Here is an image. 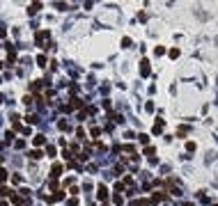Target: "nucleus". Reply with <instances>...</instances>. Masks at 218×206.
<instances>
[{"instance_id": "obj_35", "label": "nucleus", "mask_w": 218, "mask_h": 206, "mask_svg": "<svg viewBox=\"0 0 218 206\" xmlns=\"http://www.w3.org/2000/svg\"><path fill=\"white\" fill-rule=\"evenodd\" d=\"M0 165H2V156H0Z\"/></svg>"}, {"instance_id": "obj_15", "label": "nucleus", "mask_w": 218, "mask_h": 206, "mask_svg": "<svg viewBox=\"0 0 218 206\" xmlns=\"http://www.w3.org/2000/svg\"><path fill=\"white\" fill-rule=\"evenodd\" d=\"M5 142H14V131H7L5 133Z\"/></svg>"}, {"instance_id": "obj_37", "label": "nucleus", "mask_w": 218, "mask_h": 206, "mask_svg": "<svg viewBox=\"0 0 218 206\" xmlns=\"http://www.w3.org/2000/svg\"><path fill=\"white\" fill-rule=\"evenodd\" d=\"M0 103H2V96H0Z\"/></svg>"}, {"instance_id": "obj_18", "label": "nucleus", "mask_w": 218, "mask_h": 206, "mask_svg": "<svg viewBox=\"0 0 218 206\" xmlns=\"http://www.w3.org/2000/svg\"><path fill=\"white\" fill-rule=\"evenodd\" d=\"M37 64H39V66H46V57H44V55H37Z\"/></svg>"}, {"instance_id": "obj_9", "label": "nucleus", "mask_w": 218, "mask_h": 206, "mask_svg": "<svg viewBox=\"0 0 218 206\" xmlns=\"http://www.w3.org/2000/svg\"><path fill=\"white\" fill-rule=\"evenodd\" d=\"M152 133H154V135H161V133H163V119H158V121H156V126L152 128Z\"/></svg>"}, {"instance_id": "obj_11", "label": "nucleus", "mask_w": 218, "mask_h": 206, "mask_svg": "<svg viewBox=\"0 0 218 206\" xmlns=\"http://www.w3.org/2000/svg\"><path fill=\"white\" fill-rule=\"evenodd\" d=\"M69 108H71V110H74V108H83V101H80V99H76V96H74V99H71V101H69Z\"/></svg>"}, {"instance_id": "obj_27", "label": "nucleus", "mask_w": 218, "mask_h": 206, "mask_svg": "<svg viewBox=\"0 0 218 206\" xmlns=\"http://www.w3.org/2000/svg\"><path fill=\"white\" fill-rule=\"evenodd\" d=\"M186 133H188V128H184V126H179V131H177V135H182V138H184Z\"/></svg>"}, {"instance_id": "obj_3", "label": "nucleus", "mask_w": 218, "mask_h": 206, "mask_svg": "<svg viewBox=\"0 0 218 206\" xmlns=\"http://www.w3.org/2000/svg\"><path fill=\"white\" fill-rule=\"evenodd\" d=\"M12 204L25 206V204H30V197H23V195H12Z\"/></svg>"}, {"instance_id": "obj_33", "label": "nucleus", "mask_w": 218, "mask_h": 206, "mask_svg": "<svg viewBox=\"0 0 218 206\" xmlns=\"http://www.w3.org/2000/svg\"><path fill=\"white\" fill-rule=\"evenodd\" d=\"M2 66H5V62H2V60H0V69H2Z\"/></svg>"}, {"instance_id": "obj_8", "label": "nucleus", "mask_w": 218, "mask_h": 206, "mask_svg": "<svg viewBox=\"0 0 218 206\" xmlns=\"http://www.w3.org/2000/svg\"><path fill=\"white\" fill-rule=\"evenodd\" d=\"M28 156H30L32 160H39V158H44V151H39V149H32Z\"/></svg>"}, {"instance_id": "obj_26", "label": "nucleus", "mask_w": 218, "mask_h": 206, "mask_svg": "<svg viewBox=\"0 0 218 206\" xmlns=\"http://www.w3.org/2000/svg\"><path fill=\"white\" fill-rule=\"evenodd\" d=\"M170 57H172V60L179 57V48H172V51H170Z\"/></svg>"}, {"instance_id": "obj_17", "label": "nucleus", "mask_w": 218, "mask_h": 206, "mask_svg": "<svg viewBox=\"0 0 218 206\" xmlns=\"http://www.w3.org/2000/svg\"><path fill=\"white\" fill-rule=\"evenodd\" d=\"M9 195H12L9 188H0V197H9Z\"/></svg>"}, {"instance_id": "obj_16", "label": "nucleus", "mask_w": 218, "mask_h": 206, "mask_svg": "<svg viewBox=\"0 0 218 206\" xmlns=\"http://www.w3.org/2000/svg\"><path fill=\"white\" fill-rule=\"evenodd\" d=\"M113 202H115L117 206H122V204H124V197H122V195H115V197H113Z\"/></svg>"}, {"instance_id": "obj_24", "label": "nucleus", "mask_w": 218, "mask_h": 206, "mask_svg": "<svg viewBox=\"0 0 218 206\" xmlns=\"http://www.w3.org/2000/svg\"><path fill=\"white\" fill-rule=\"evenodd\" d=\"M138 138H140V142H145V144H147V142H149V138H147V133H140V135H138Z\"/></svg>"}, {"instance_id": "obj_31", "label": "nucleus", "mask_w": 218, "mask_h": 206, "mask_svg": "<svg viewBox=\"0 0 218 206\" xmlns=\"http://www.w3.org/2000/svg\"><path fill=\"white\" fill-rule=\"evenodd\" d=\"M122 46H124V48H129V46H131V39H126V37H124V39H122Z\"/></svg>"}, {"instance_id": "obj_12", "label": "nucleus", "mask_w": 218, "mask_h": 206, "mask_svg": "<svg viewBox=\"0 0 218 206\" xmlns=\"http://www.w3.org/2000/svg\"><path fill=\"white\" fill-rule=\"evenodd\" d=\"M58 126H60V131H69V128H71V126H69V121H64V119L58 121Z\"/></svg>"}, {"instance_id": "obj_6", "label": "nucleus", "mask_w": 218, "mask_h": 206, "mask_svg": "<svg viewBox=\"0 0 218 206\" xmlns=\"http://www.w3.org/2000/svg\"><path fill=\"white\" fill-rule=\"evenodd\" d=\"M32 144H34V147H44V144H46V135H41V133L32 135Z\"/></svg>"}, {"instance_id": "obj_21", "label": "nucleus", "mask_w": 218, "mask_h": 206, "mask_svg": "<svg viewBox=\"0 0 218 206\" xmlns=\"http://www.w3.org/2000/svg\"><path fill=\"white\" fill-rule=\"evenodd\" d=\"M2 181H7V170L0 167V183H2Z\"/></svg>"}, {"instance_id": "obj_4", "label": "nucleus", "mask_w": 218, "mask_h": 206, "mask_svg": "<svg viewBox=\"0 0 218 206\" xmlns=\"http://www.w3.org/2000/svg\"><path fill=\"white\" fill-rule=\"evenodd\" d=\"M96 197H99V202H103V204H106V199H108V188H106L103 183L96 188Z\"/></svg>"}, {"instance_id": "obj_22", "label": "nucleus", "mask_w": 218, "mask_h": 206, "mask_svg": "<svg viewBox=\"0 0 218 206\" xmlns=\"http://www.w3.org/2000/svg\"><path fill=\"white\" fill-rule=\"evenodd\" d=\"M21 181H23L21 174H14V177H12V183H21Z\"/></svg>"}, {"instance_id": "obj_2", "label": "nucleus", "mask_w": 218, "mask_h": 206, "mask_svg": "<svg viewBox=\"0 0 218 206\" xmlns=\"http://www.w3.org/2000/svg\"><path fill=\"white\" fill-rule=\"evenodd\" d=\"M64 197H67V195H64L62 190H55V192H53L51 197H46V202H48V204H55V202H62Z\"/></svg>"}, {"instance_id": "obj_28", "label": "nucleus", "mask_w": 218, "mask_h": 206, "mask_svg": "<svg viewBox=\"0 0 218 206\" xmlns=\"http://www.w3.org/2000/svg\"><path fill=\"white\" fill-rule=\"evenodd\" d=\"M186 151H195V142H186Z\"/></svg>"}, {"instance_id": "obj_7", "label": "nucleus", "mask_w": 218, "mask_h": 206, "mask_svg": "<svg viewBox=\"0 0 218 206\" xmlns=\"http://www.w3.org/2000/svg\"><path fill=\"white\" fill-rule=\"evenodd\" d=\"M62 170H64V167L60 165V163H53V167H51V177H53V179H58L60 174H62Z\"/></svg>"}, {"instance_id": "obj_14", "label": "nucleus", "mask_w": 218, "mask_h": 206, "mask_svg": "<svg viewBox=\"0 0 218 206\" xmlns=\"http://www.w3.org/2000/svg\"><path fill=\"white\" fill-rule=\"evenodd\" d=\"M163 197H165V195H163V192H158V195H154V197H152L149 202H152V204H158V202H161Z\"/></svg>"}, {"instance_id": "obj_13", "label": "nucleus", "mask_w": 218, "mask_h": 206, "mask_svg": "<svg viewBox=\"0 0 218 206\" xmlns=\"http://www.w3.org/2000/svg\"><path fill=\"white\" fill-rule=\"evenodd\" d=\"M46 153H48V156H58V149L53 147V144H48V147H46Z\"/></svg>"}, {"instance_id": "obj_10", "label": "nucleus", "mask_w": 218, "mask_h": 206, "mask_svg": "<svg viewBox=\"0 0 218 206\" xmlns=\"http://www.w3.org/2000/svg\"><path fill=\"white\" fill-rule=\"evenodd\" d=\"M39 9H41V2H32L30 7H28V14H30V16H32V14H37Z\"/></svg>"}, {"instance_id": "obj_19", "label": "nucleus", "mask_w": 218, "mask_h": 206, "mask_svg": "<svg viewBox=\"0 0 218 206\" xmlns=\"http://www.w3.org/2000/svg\"><path fill=\"white\" fill-rule=\"evenodd\" d=\"M39 87H41V80H37V83H32V85H30L32 92H39Z\"/></svg>"}, {"instance_id": "obj_32", "label": "nucleus", "mask_w": 218, "mask_h": 206, "mask_svg": "<svg viewBox=\"0 0 218 206\" xmlns=\"http://www.w3.org/2000/svg\"><path fill=\"white\" fill-rule=\"evenodd\" d=\"M2 37H7V30L5 28H0V39H2Z\"/></svg>"}, {"instance_id": "obj_5", "label": "nucleus", "mask_w": 218, "mask_h": 206, "mask_svg": "<svg viewBox=\"0 0 218 206\" xmlns=\"http://www.w3.org/2000/svg\"><path fill=\"white\" fill-rule=\"evenodd\" d=\"M149 71H152V66H149V60H142V62H140V76L145 78V76H149Z\"/></svg>"}, {"instance_id": "obj_23", "label": "nucleus", "mask_w": 218, "mask_h": 206, "mask_svg": "<svg viewBox=\"0 0 218 206\" xmlns=\"http://www.w3.org/2000/svg\"><path fill=\"white\" fill-rule=\"evenodd\" d=\"M67 206H78V199H76V197H71V199H67Z\"/></svg>"}, {"instance_id": "obj_20", "label": "nucleus", "mask_w": 218, "mask_h": 206, "mask_svg": "<svg viewBox=\"0 0 218 206\" xmlns=\"http://www.w3.org/2000/svg\"><path fill=\"white\" fill-rule=\"evenodd\" d=\"M25 121H28V124H37V115H28Z\"/></svg>"}, {"instance_id": "obj_36", "label": "nucleus", "mask_w": 218, "mask_h": 206, "mask_svg": "<svg viewBox=\"0 0 218 206\" xmlns=\"http://www.w3.org/2000/svg\"><path fill=\"white\" fill-rule=\"evenodd\" d=\"M184 206H193V204H184Z\"/></svg>"}, {"instance_id": "obj_25", "label": "nucleus", "mask_w": 218, "mask_h": 206, "mask_svg": "<svg viewBox=\"0 0 218 206\" xmlns=\"http://www.w3.org/2000/svg\"><path fill=\"white\" fill-rule=\"evenodd\" d=\"M69 192H71V195H78V192H80V188H78V185H71V188H69Z\"/></svg>"}, {"instance_id": "obj_1", "label": "nucleus", "mask_w": 218, "mask_h": 206, "mask_svg": "<svg viewBox=\"0 0 218 206\" xmlns=\"http://www.w3.org/2000/svg\"><path fill=\"white\" fill-rule=\"evenodd\" d=\"M48 39H51V32H48V30H41V32H39L37 37H34V41H37V46H44V44H46Z\"/></svg>"}, {"instance_id": "obj_30", "label": "nucleus", "mask_w": 218, "mask_h": 206, "mask_svg": "<svg viewBox=\"0 0 218 206\" xmlns=\"http://www.w3.org/2000/svg\"><path fill=\"white\" fill-rule=\"evenodd\" d=\"M154 53H156V55H163V53H165V48H163V46H156Z\"/></svg>"}, {"instance_id": "obj_34", "label": "nucleus", "mask_w": 218, "mask_h": 206, "mask_svg": "<svg viewBox=\"0 0 218 206\" xmlns=\"http://www.w3.org/2000/svg\"><path fill=\"white\" fill-rule=\"evenodd\" d=\"M0 206H7V202H0Z\"/></svg>"}, {"instance_id": "obj_29", "label": "nucleus", "mask_w": 218, "mask_h": 206, "mask_svg": "<svg viewBox=\"0 0 218 206\" xmlns=\"http://www.w3.org/2000/svg\"><path fill=\"white\" fill-rule=\"evenodd\" d=\"M78 160H80V163H85V160H87V153H85V151H83V153H78Z\"/></svg>"}]
</instances>
